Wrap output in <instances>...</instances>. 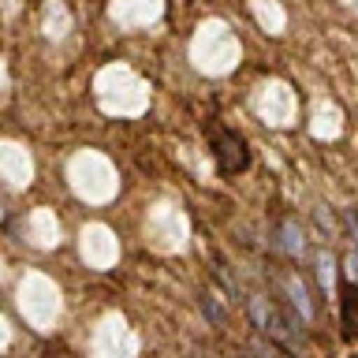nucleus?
<instances>
[{"mask_svg": "<svg viewBox=\"0 0 358 358\" xmlns=\"http://www.w3.org/2000/svg\"><path fill=\"white\" fill-rule=\"evenodd\" d=\"M250 317H254L257 329H262L276 347H284L287 355L306 351V332H302V317L295 310H284V306H276L273 299L254 295L250 299Z\"/></svg>", "mask_w": 358, "mask_h": 358, "instance_id": "f257e3e1", "label": "nucleus"}, {"mask_svg": "<svg viewBox=\"0 0 358 358\" xmlns=\"http://www.w3.org/2000/svg\"><path fill=\"white\" fill-rule=\"evenodd\" d=\"M213 161H217L224 176H235L250 164V150H246V142L235 131H217L213 134Z\"/></svg>", "mask_w": 358, "mask_h": 358, "instance_id": "f03ea898", "label": "nucleus"}, {"mask_svg": "<svg viewBox=\"0 0 358 358\" xmlns=\"http://www.w3.org/2000/svg\"><path fill=\"white\" fill-rule=\"evenodd\" d=\"M340 317H343V332L351 340H358V284L355 280L340 287Z\"/></svg>", "mask_w": 358, "mask_h": 358, "instance_id": "7ed1b4c3", "label": "nucleus"}, {"mask_svg": "<svg viewBox=\"0 0 358 358\" xmlns=\"http://www.w3.org/2000/svg\"><path fill=\"white\" fill-rule=\"evenodd\" d=\"M284 287H287V295H291V310H295L302 321H310V317H313V302H310V295H306V284H302L299 276H287Z\"/></svg>", "mask_w": 358, "mask_h": 358, "instance_id": "20e7f679", "label": "nucleus"}, {"mask_svg": "<svg viewBox=\"0 0 358 358\" xmlns=\"http://www.w3.org/2000/svg\"><path fill=\"white\" fill-rule=\"evenodd\" d=\"M284 239H287L284 246H287L291 254H302V228H299L295 220H287V224H284Z\"/></svg>", "mask_w": 358, "mask_h": 358, "instance_id": "39448f33", "label": "nucleus"}, {"mask_svg": "<svg viewBox=\"0 0 358 358\" xmlns=\"http://www.w3.org/2000/svg\"><path fill=\"white\" fill-rule=\"evenodd\" d=\"M254 358H291V355L268 340V343H254Z\"/></svg>", "mask_w": 358, "mask_h": 358, "instance_id": "423d86ee", "label": "nucleus"}, {"mask_svg": "<svg viewBox=\"0 0 358 358\" xmlns=\"http://www.w3.org/2000/svg\"><path fill=\"white\" fill-rule=\"evenodd\" d=\"M201 306H206V313H209V317H213V321H224V313H220V306H217V302H213L209 295H206V299H201Z\"/></svg>", "mask_w": 358, "mask_h": 358, "instance_id": "0eeeda50", "label": "nucleus"}, {"mask_svg": "<svg viewBox=\"0 0 358 358\" xmlns=\"http://www.w3.org/2000/svg\"><path fill=\"white\" fill-rule=\"evenodd\" d=\"M347 220H351V231H355V243H358V209H347Z\"/></svg>", "mask_w": 358, "mask_h": 358, "instance_id": "6e6552de", "label": "nucleus"}]
</instances>
